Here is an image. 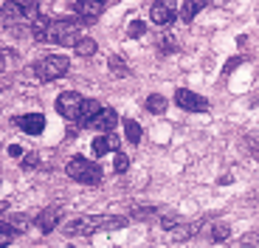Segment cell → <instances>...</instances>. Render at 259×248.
I'll return each instance as SVG.
<instances>
[{
  "mask_svg": "<svg viewBox=\"0 0 259 248\" xmlns=\"http://www.w3.org/2000/svg\"><path fill=\"white\" fill-rule=\"evenodd\" d=\"M133 217H113V215H84V217H76V220H68L62 226L65 234L71 237H91L96 231H116V229H124Z\"/></svg>",
  "mask_w": 259,
  "mask_h": 248,
  "instance_id": "obj_1",
  "label": "cell"
},
{
  "mask_svg": "<svg viewBox=\"0 0 259 248\" xmlns=\"http://www.w3.org/2000/svg\"><path fill=\"white\" fill-rule=\"evenodd\" d=\"M65 172H68V178H73L76 183H84V186L102 183V167L88 161L84 155H73L71 161H68V167H65Z\"/></svg>",
  "mask_w": 259,
  "mask_h": 248,
  "instance_id": "obj_2",
  "label": "cell"
},
{
  "mask_svg": "<svg viewBox=\"0 0 259 248\" xmlns=\"http://www.w3.org/2000/svg\"><path fill=\"white\" fill-rule=\"evenodd\" d=\"M82 20H54L51 28H48V43L54 46H76L79 37H82Z\"/></svg>",
  "mask_w": 259,
  "mask_h": 248,
  "instance_id": "obj_3",
  "label": "cell"
},
{
  "mask_svg": "<svg viewBox=\"0 0 259 248\" xmlns=\"http://www.w3.org/2000/svg\"><path fill=\"white\" fill-rule=\"evenodd\" d=\"M68 68H71V59L59 57V54H51V57H42L39 62H34L31 71H34V76H37L39 82H54V79L65 76Z\"/></svg>",
  "mask_w": 259,
  "mask_h": 248,
  "instance_id": "obj_4",
  "label": "cell"
},
{
  "mask_svg": "<svg viewBox=\"0 0 259 248\" xmlns=\"http://www.w3.org/2000/svg\"><path fill=\"white\" fill-rule=\"evenodd\" d=\"M178 17H181V12H178V0H155V3L149 6V20H152L155 26H161V28L172 26Z\"/></svg>",
  "mask_w": 259,
  "mask_h": 248,
  "instance_id": "obj_5",
  "label": "cell"
},
{
  "mask_svg": "<svg viewBox=\"0 0 259 248\" xmlns=\"http://www.w3.org/2000/svg\"><path fill=\"white\" fill-rule=\"evenodd\" d=\"M82 105L84 99L79 96L76 91H65L57 96V113L62 118H68V121H79V116H82Z\"/></svg>",
  "mask_w": 259,
  "mask_h": 248,
  "instance_id": "obj_6",
  "label": "cell"
},
{
  "mask_svg": "<svg viewBox=\"0 0 259 248\" xmlns=\"http://www.w3.org/2000/svg\"><path fill=\"white\" fill-rule=\"evenodd\" d=\"M175 105L186 113H206L208 110V99L200 96L194 91H186V88H178L175 91Z\"/></svg>",
  "mask_w": 259,
  "mask_h": 248,
  "instance_id": "obj_7",
  "label": "cell"
},
{
  "mask_svg": "<svg viewBox=\"0 0 259 248\" xmlns=\"http://www.w3.org/2000/svg\"><path fill=\"white\" fill-rule=\"evenodd\" d=\"M71 9L79 14V20L84 26H91V23H96L102 17V12L107 9V0H73Z\"/></svg>",
  "mask_w": 259,
  "mask_h": 248,
  "instance_id": "obj_8",
  "label": "cell"
},
{
  "mask_svg": "<svg viewBox=\"0 0 259 248\" xmlns=\"http://www.w3.org/2000/svg\"><path fill=\"white\" fill-rule=\"evenodd\" d=\"M116 124H118V113L113 110V107H102V110L93 116L91 130H96V133H113V130H116Z\"/></svg>",
  "mask_w": 259,
  "mask_h": 248,
  "instance_id": "obj_9",
  "label": "cell"
},
{
  "mask_svg": "<svg viewBox=\"0 0 259 248\" xmlns=\"http://www.w3.org/2000/svg\"><path fill=\"white\" fill-rule=\"evenodd\" d=\"M14 124H17L23 133H28V136H39V133L46 130V116H42V113H26V116L14 118Z\"/></svg>",
  "mask_w": 259,
  "mask_h": 248,
  "instance_id": "obj_10",
  "label": "cell"
},
{
  "mask_svg": "<svg viewBox=\"0 0 259 248\" xmlns=\"http://www.w3.org/2000/svg\"><path fill=\"white\" fill-rule=\"evenodd\" d=\"M59 220H62L59 209H42L39 215H34V223H37V229L42 231V234H51V231L59 226Z\"/></svg>",
  "mask_w": 259,
  "mask_h": 248,
  "instance_id": "obj_11",
  "label": "cell"
},
{
  "mask_svg": "<svg viewBox=\"0 0 259 248\" xmlns=\"http://www.w3.org/2000/svg\"><path fill=\"white\" fill-rule=\"evenodd\" d=\"M93 152L96 155H107V152H118V136L116 133H102L93 138Z\"/></svg>",
  "mask_w": 259,
  "mask_h": 248,
  "instance_id": "obj_12",
  "label": "cell"
},
{
  "mask_svg": "<svg viewBox=\"0 0 259 248\" xmlns=\"http://www.w3.org/2000/svg\"><path fill=\"white\" fill-rule=\"evenodd\" d=\"M48 28H51V20H48L46 14H37V17L31 20V26H28L34 43H48Z\"/></svg>",
  "mask_w": 259,
  "mask_h": 248,
  "instance_id": "obj_13",
  "label": "cell"
},
{
  "mask_svg": "<svg viewBox=\"0 0 259 248\" xmlns=\"http://www.w3.org/2000/svg\"><path fill=\"white\" fill-rule=\"evenodd\" d=\"M208 6V0H183V6H181V20L183 23H192L197 14L203 12V9Z\"/></svg>",
  "mask_w": 259,
  "mask_h": 248,
  "instance_id": "obj_14",
  "label": "cell"
},
{
  "mask_svg": "<svg viewBox=\"0 0 259 248\" xmlns=\"http://www.w3.org/2000/svg\"><path fill=\"white\" fill-rule=\"evenodd\" d=\"M73 51H76V57L91 59L93 54L99 51V46H96V39H93V37H88V34H82V37H79V43L73 46Z\"/></svg>",
  "mask_w": 259,
  "mask_h": 248,
  "instance_id": "obj_15",
  "label": "cell"
},
{
  "mask_svg": "<svg viewBox=\"0 0 259 248\" xmlns=\"http://www.w3.org/2000/svg\"><path fill=\"white\" fill-rule=\"evenodd\" d=\"M102 110V105H99V99H84V105H82V116H79V124L82 127H91L93 116Z\"/></svg>",
  "mask_w": 259,
  "mask_h": 248,
  "instance_id": "obj_16",
  "label": "cell"
},
{
  "mask_svg": "<svg viewBox=\"0 0 259 248\" xmlns=\"http://www.w3.org/2000/svg\"><path fill=\"white\" fill-rule=\"evenodd\" d=\"M144 107H147V113H152V116H161V113H166L169 102L161 96V93H152V96H147V102H144Z\"/></svg>",
  "mask_w": 259,
  "mask_h": 248,
  "instance_id": "obj_17",
  "label": "cell"
},
{
  "mask_svg": "<svg viewBox=\"0 0 259 248\" xmlns=\"http://www.w3.org/2000/svg\"><path fill=\"white\" fill-rule=\"evenodd\" d=\"M121 127H124V136H127V141H130V144H138V141H141L144 130H141V124H138L136 118H124Z\"/></svg>",
  "mask_w": 259,
  "mask_h": 248,
  "instance_id": "obj_18",
  "label": "cell"
},
{
  "mask_svg": "<svg viewBox=\"0 0 259 248\" xmlns=\"http://www.w3.org/2000/svg\"><path fill=\"white\" fill-rule=\"evenodd\" d=\"M203 229V220H194V223H186V226H178V240L181 242H186V240H192L197 231Z\"/></svg>",
  "mask_w": 259,
  "mask_h": 248,
  "instance_id": "obj_19",
  "label": "cell"
},
{
  "mask_svg": "<svg viewBox=\"0 0 259 248\" xmlns=\"http://www.w3.org/2000/svg\"><path fill=\"white\" fill-rule=\"evenodd\" d=\"M208 237H211V242H226L228 237H231V229H228L226 223H217V226L208 231Z\"/></svg>",
  "mask_w": 259,
  "mask_h": 248,
  "instance_id": "obj_20",
  "label": "cell"
},
{
  "mask_svg": "<svg viewBox=\"0 0 259 248\" xmlns=\"http://www.w3.org/2000/svg\"><path fill=\"white\" fill-rule=\"evenodd\" d=\"M110 71H113V76H121V79L130 76V68L121 57H110Z\"/></svg>",
  "mask_w": 259,
  "mask_h": 248,
  "instance_id": "obj_21",
  "label": "cell"
},
{
  "mask_svg": "<svg viewBox=\"0 0 259 248\" xmlns=\"http://www.w3.org/2000/svg\"><path fill=\"white\" fill-rule=\"evenodd\" d=\"M113 170H116V175H124V172L130 170V158L124 155L121 150H118V152H113Z\"/></svg>",
  "mask_w": 259,
  "mask_h": 248,
  "instance_id": "obj_22",
  "label": "cell"
},
{
  "mask_svg": "<svg viewBox=\"0 0 259 248\" xmlns=\"http://www.w3.org/2000/svg\"><path fill=\"white\" fill-rule=\"evenodd\" d=\"M178 48H181V43H178L172 34H163L161 37V54H175Z\"/></svg>",
  "mask_w": 259,
  "mask_h": 248,
  "instance_id": "obj_23",
  "label": "cell"
},
{
  "mask_svg": "<svg viewBox=\"0 0 259 248\" xmlns=\"http://www.w3.org/2000/svg\"><path fill=\"white\" fill-rule=\"evenodd\" d=\"M130 217L133 220H152V217H158V209H152V206H147V209H133Z\"/></svg>",
  "mask_w": 259,
  "mask_h": 248,
  "instance_id": "obj_24",
  "label": "cell"
},
{
  "mask_svg": "<svg viewBox=\"0 0 259 248\" xmlns=\"http://www.w3.org/2000/svg\"><path fill=\"white\" fill-rule=\"evenodd\" d=\"M144 31H147V26H144L141 20H133L127 26V37L130 39H138V37H144Z\"/></svg>",
  "mask_w": 259,
  "mask_h": 248,
  "instance_id": "obj_25",
  "label": "cell"
},
{
  "mask_svg": "<svg viewBox=\"0 0 259 248\" xmlns=\"http://www.w3.org/2000/svg\"><path fill=\"white\" fill-rule=\"evenodd\" d=\"M3 220H6L9 226L14 229V234H23V231L28 229V220H26V217H3Z\"/></svg>",
  "mask_w": 259,
  "mask_h": 248,
  "instance_id": "obj_26",
  "label": "cell"
},
{
  "mask_svg": "<svg viewBox=\"0 0 259 248\" xmlns=\"http://www.w3.org/2000/svg\"><path fill=\"white\" fill-rule=\"evenodd\" d=\"M181 226V215H163L161 217V229L163 231H172V229H178Z\"/></svg>",
  "mask_w": 259,
  "mask_h": 248,
  "instance_id": "obj_27",
  "label": "cell"
},
{
  "mask_svg": "<svg viewBox=\"0 0 259 248\" xmlns=\"http://www.w3.org/2000/svg\"><path fill=\"white\" fill-rule=\"evenodd\" d=\"M37 163H39V155H37V152H28V155L20 158V167H23V170H34Z\"/></svg>",
  "mask_w": 259,
  "mask_h": 248,
  "instance_id": "obj_28",
  "label": "cell"
},
{
  "mask_svg": "<svg viewBox=\"0 0 259 248\" xmlns=\"http://www.w3.org/2000/svg\"><path fill=\"white\" fill-rule=\"evenodd\" d=\"M240 65H242V57H231V59L226 62V65H223V76H231V73L237 71Z\"/></svg>",
  "mask_w": 259,
  "mask_h": 248,
  "instance_id": "obj_29",
  "label": "cell"
},
{
  "mask_svg": "<svg viewBox=\"0 0 259 248\" xmlns=\"http://www.w3.org/2000/svg\"><path fill=\"white\" fill-rule=\"evenodd\" d=\"M9 155H12V158H23V155H26V150H23L20 144H9Z\"/></svg>",
  "mask_w": 259,
  "mask_h": 248,
  "instance_id": "obj_30",
  "label": "cell"
},
{
  "mask_svg": "<svg viewBox=\"0 0 259 248\" xmlns=\"http://www.w3.org/2000/svg\"><path fill=\"white\" fill-rule=\"evenodd\" d=\"M214 3H217V6H223V3H226V0H214Z\"/></svg>",
  "mask_w": 259,
  "mask_h": 248,
  "instance_id": "obj_31",
  "label": "cell"
}]
</instances>
